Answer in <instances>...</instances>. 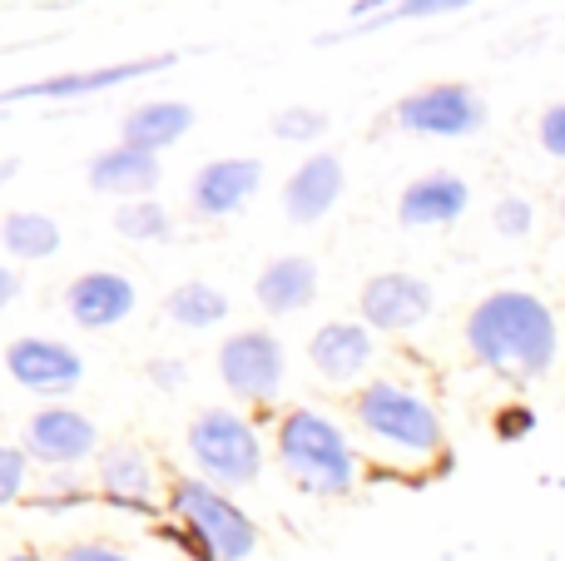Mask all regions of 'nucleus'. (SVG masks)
I'll use <instances>...</instances> for the list:
<instances>
[{"label": "nucleus", "instance_id": "obj_1", "mask_svg": "<svg viewBox=\"0 0 565 561\" xmlns=\"http://www.w3.org/2000/svg\"><path fill=\"white\" fill-rule=\"evenodd\" d=\"M467 353L507 383H541L561 363V318L531 288H491L467 314Z\"/></svg>", "mask_w": 565, "mask_h": 561}, {"label": "nucleus", "instance_id": "obj_2", "mask_svg": "<svg viewBox=\"0 0 565 561\" xmlns=\"http://www.w3.org/2000/svg\"><path fill=\"white\" fill-rule=\"evenodd\" d=\"M352 427H358L362 447L392 473L447 467V423L417 383L367 378L352 398Z\"/></svg>", "mask_w": 565, "mask_h": 561}, {"label": "nucleus", "instance_id": "obj_3", "mask_svg": "<svg viewBox=\"0 0 565 561\" xmlns=\"http://www.w3.org/2000/svg\"><path fill=\"white\" fill-rule=\"evenodd\" d=\"M274 457H278V473L298 493L322 497V502H338V497L358 493V483H362V453L348 437V427L308 403L288 407L278 417Z\"/></svg>", "mask_w": 565, "mask_h": 561}, {"label": "nucleus", "instance_id": "obj_4", "mask_svg": "<svg viewBox=\"0 0 565 561\" xmlns=\"http://www.w3.org/2000/svg\"><path fill=\"white\" fill-rule=\"evenodd\" d=\"M169 527L179 552L194 561H248L258 552V522L234 502V493L204 483V477H174L169 483Z\"/></svg>", "mask_w": 565, "mask_h": 561}, {"label": "nucleus", "instance_id": "obj_5", "mask_svg": "<svg viewBox=\"0 0 565 561\" xmlns=\"http://www.w3.org/2000/svg\"><path fill=\"white\" fill-rule=\"evenodd\" d=\"M184 447L194 457L199 477L224 487V493H244V487H254L264 477V437H258L254 417H244L228 403L199 407L189 417Z\"/></svg>", "mask_w": 565, "mask_h": 561}, {"label": "nucleus", "instance_id": "obj_6", "mask_svg": "<svg viewBox=\"0 0 565 561\" xmlns=\"http://www.w3.org/2000/svg\"><path fill=\"white\" fill-rule=\"evenodd\" d=\"M218 383L228 388V398L238 403H274L288 378V348L274 328H238L218 343L214 353Z\"/></svg>", "mask_w": 565, "mask_h": 561}, {"label": "nucleus", "instance_id": "obj_7", "mask_svg": "<svg viewBox=\"0 0 565 561\" xmlns=\"http://www.w3.org/2000/svg\"><path fill=\"white\" fill-rule=\"evenodd\" d=\"M397 129L422 139H471L487 129L491 109L481 99V89L461 85V80H441V85H422L412 95H402L392 105Z\"/></svg>", "mask_w": 565, "mask_h": 561}, {"label": "nucleus", "instance_id": "obj_8", "mask_svg": "<svg viewBox=\"0 0 565 561\" xmlns=\"http://www.w3.org/2000/svg\"><path fill=\"white\" fill-rule=\"evenodd\" d=\"M431 314H437V288L422 274H407V268H382L358 288V318L372 334H417Z\"/></svg>", "mask_w": 565, "mask_h": 561}, {"label": "nucleus", "instance_id": "obj_9", "mask_svg": "<svg viewBox=\"0 0 565 561\" xmlns=\"http://www.w3.org/2000/svg\"><path fill=\"white\" fill-rule=\"evenodd\" d=\"M20 447H25L30 463L50 467V473H75L79 463L105 453L95 417L70 403H50L40 413H30L25 427H20Z\"/></svg>", "mask_w": 565, "mask_h": 561}, {"label": "nucleus", "instance_id": "obj_10", "mask_svg": "<svg viewBox=\"0 0 565 561\" xmlns=\"http://www.w3.org/2000/svg\"><path fill=\"white\" fill-rule=\"evenodd\" d=\"M6 373L30 398H70L85 383V353L70 348L65 338L20 334L6 343Z\"/></svg>", "mask_w": 565, "mask_h": 561}, {"label": "nucleus", "instance_id": "obj_11", "mask_svg": "<svg viewBox=\"0 0 565 561\" xmlns=\"http://www.w3.org/2000/svg\"><path fill=\"white\" fill-rule=\"evenodd\" d=\"M95 493L119 512H159L169 502L164 473L139 443H109L95 457Z\"/></svg>", "mask_w": 565, "mask_h": 561}, {"label": "nucleus", "instance_id": "obj_12", "mask_svg": "<svg viewBox=\"0 0 565 561\" xmlns=\"http://www.w3.org/2000/svg\"><path fill=\"white\" fill-rule=\"evenodd\" d=\"M377 363V334L362 318H328L308 338V368L328 388H362Z\"/></svg>", "mask_w": 565, "mask_h": 561}, {"label": "nucleus", "instance_id": "obj_13", "mask_svg": "<svg viewBox=\"0 0 565 561\" xmlns=\"http://www.w3.org/2000/svg\"><path fill=\"white\" fill-rule=\"evenodd\" d=\"M258 184H264V165L258 159H209V165L194 169L189 179V214L204 219V224H218V219H234L254 204Z\"/></svg>", "mask_w": 565, "mask_h": 561}, {"label": "nucleus", "instance_id": "obj_14", "mask_svg": "<svg viewBox=\"0 0 565 561\" xmlns=\"http://www.w3.org/2000/svg\"><path fill=\"white\" fill-rule=\"evenodd\" d=\"M139 304L135 278H125L119 268H85L79 278H70L65 288V314L75 328L85 334H105V328H119Z\"/></svg>", "mask_w": 565, "mask_h": 561}, {"label": "nucleus", "instance_id": "obj_15", "mask_svg": "<svg viewBox=\"0 0 565 561\" xmlns=\"http://www.w3.org/2000/svg\"><path fill=\"white\" fill-rule=\"evenodd\" d=\"M471 209V184L457 169H427L407 179L397 194V224L402 229H451Z\"/></svg>", "mask_w": 565, "mask_h": 561}, {"label": "nucleus", "instance_id": "obj_16", "mask_svg": "<svg viewBox=\"0 0 565 561\" xmlns=\"http://www.w3.org/2000/svg\"><path fill=\"white\" fill-rule=\"evenodd\" d=\"M342 189H348V169L338 155H308L288 179H282V214L288 224H322L338 209Z\"/></svg>", "mask_w": 565, "mask_h": 561}, {"label": "nucleus", "instance_id": "obj_17", "mask_svg": "<svg viewBox=\"0 0 565 561\" xmlns=\"http://www.w3.org/2000/svg\"><path fill=\"white\" fill-rule=\"evenodd\" d=\"M159 179H164V165H159V155H149V149H135V145H109L99 149L95 159H89L85 169V184L95 189V194L105 199H154Z\"/></svg>", "mask_w": 565, "mask_h": 561}, {"label": "nucleus", "instance_id": "obj_18", "mask_svg": "<svg viewBox=\"0 0 565 561\" xmlns=\"http://www.w3.org/2000/svg\"><path fill=\"white\" fill-rule=\"evenodd\" d=\"M174 55H149V60H125V65H99V70H75V75H50V80H30V85L6 89V99H85V95H105V89L125 85V80L154 75V70H169Z\"/></svg>", "mask_w": 565, "mask_h": 561}, {"label": "nucleus", "instance_id": "obj_19", "mask_svg": "<svg viewBox=\"0 0 565 561\" xmlns=\"http://www.w3.org/2000/svg\"><path fill=\"white\" fill-rule=\"evenodd\" d=\"M322 294V274L308 254H278L258 268L254 278V298L268 318H288V314H302L312 308Z\"/></svg>", "mask_w": 565, "mask_h": 561}, {"label": "nucleus", "instance_id": "obj_20", "mask_svg": "<svg viewBox=\"0 0 565 561\" xmlns=\"http://www.w3.org/2000/svg\"><path fill=\"white\" fill-rule=\"evenodd\" d=\"M194 119H199L194 105H184V99H145V105L125 109V119H119V145L164 155V149H174L179 139L194 129Z\"/></svg>", "mask_w": 565, "mask_h": 561}, {"label": "nucleus", "instance_id": "obj_21", "mask_svg": "<svg viewBox=\"0 0 565 561\" xmlns=\"http://www.w3.org/2000/svg\"><path fill=\"white\" fill-rule=\"evenodd\" d=\"M60 244H65V234H60V224L45 209H10L0 219V248L15 264H45V258L60 254Z\"/></svg>", "mask_w": 565, "mask_h": 561}, {"label": "nucleus", "instance_id": "obj_22", "mask_svg": "<svg viewBox=\"0 0 565 561\" xmlns=\"http://www.w3.org/2000/svg\"><path fill=\"white\" fill-rule=\"evenodd\" d=\"M234 314L228 294L218 284H204V278H189V284H174L164 294V318L174 328H189V334H209L218 328L224 318Z\"/></svg>", "mask_w": 565, "mask_h": 561}, {"label": "nucleus", "instance_id": "obj_23", "mask_svg": "<svg viewBox=\"0 0 565 561\" xmlns=\"http://www.w3.org/2000/svg\"><path fill=\"white\" fill-rule=\"evenodd\" d=\"M115 234L129 244H169L174 239V214L159 199H125L115 209Z\"/></svg>", "mask_w": 565, "mask_h": 561}, {"label": "nucleus", "instance_id": "obj_24", "mask_svg": "<svg viewBox=\"0 0 565 561\" xmlns=\"http://www.w3.org/2000/svg\"><path fill=\"white\" fill-rule=\"evenodd\" d=\"M328 129H332V119L312 105H288L274 115V139H282V145H312V139H322Z\"/></svg>", "mask_w": 565, "mask_h": 561}, {"label": "nucleus", "instance_id": "obj_25", "mask_svg": "<svg viewBox=\"0 0 565 561\" xmlns=\"http://www.w3.org/2000/svg\"><path fill=\"white\" fill-rule=\"evenodd\" d=\"M89 497H95V493L85 487V477H75V473H50L45 487H40V493H30V502H35L40 512H75V507H85Z\"/></svg>", "mask_w": 565, "mask_h": 561}, {"label": "nucleus", "instance_id": "obj_26", "mask_svg": "<svg viewBox=\"0 0 565 561\" xmlns=\"http://www.w3.org/2000/svg\"><path fill=\"white\" fill-rule=\"evenodd\" d=\"M491 229H497L501 239H531V229H536V204L521 194H501L497 204H491Z\"/></svg>", "mask_w": 565, "mask_h": 561}, {"label": "nucleus", "instance_id": "obj_27", "mask_svg": "<svg viewBox=\"0 0 565 561\" xmlns=\"http://www.w3.org/2000/svg\"><path fill=\"white\" fill-rule=\"evenodd\" d=\"M25 493H30V457H25V447L0 443V512H6V507H15Z\"/></svg>", "mask_w": 565, "mask_h": 561}, {"label": "nucleus", "instance_id": "obj_28", "mask_svg": "<svg viewBox=\"0 0 565 561\" xmlns=\"http://www.w3.org/2000/svg\"><path fill=\"white\" fill-rule=\"evenodd\" d=\"M471 0H392V10H382L377 20H362L358 30H377L392 20H431V15H451V10H467Z\"/></svg>", "mask_w": 565, "mask_h": 561}, {"label": "nucleus", "instance_id": "obj_29", "mask_svg": "<svg viewBox=\"0 0 565 561\" xmlns=\"http://www.w3.org/2000/svg\"><path fill=\"white\" fill-rule=\"evenodd\" d=\"M536 407L531 403H501L497 413H491V433L501 437V443H526L531 433H536Z\"/></svg>", "mask_w": 565, "mask_h": 561}, {"label": "nucleus", "instance_id": "obj_30", "mask_svg": "<svg viewBox=\"0 0 565 561\" xmlns=\"http://www.w3.org/2000/svg\"><path fill=\"white\" fill-rule=\"evenodd\" d=\"M536 145L546 149L551 159H561V165H565V99H556V105L541 109V119H536Z\"/></svg>", "mask_w": 565, "mask_h": 561}, {"label": "nucleus", "instance_id": "obj_31", "mask_svg": "<svg viewBox=\"0 0 565 561\" xmlns=\"http://www.w3.org/2000/svg\"><path fill=\"white\" fill-rule=\"evenodd\" d=\"M60 561H135V557L119 552V547H109V542H75V547L60 552Z\"/></svg>", "mask_w": 565, "mask_h": 561}, {"label": "nucleus", "instance_id": "obj_32", "mask_svg": "<svg viewBox=\"0 0 565 561\" xmlns=\"http://www.w3.org/2000/svg\"><path fill=\"white\" fill-rule=\"evenodd\" d=\"M184 378H189V368L179 363V358H154V363H149V383L164 388V393H174Z\"/></svg>", "mask_w": 565, "mask_h": 561}, {"label": "nucleus", "instance_id": "obj_33", "mask_svg": "<svg viewBox=\"0 0 565 561\" xmlns=\"http://www.w3.org/2000/svg\"><path fill=\"white\" fill-rule=\"evenodd\" d=\"M15 298H20V274L6 264V258H0V314H6Z\"/></svg>", "mask_w": 565, "mask_h": 561}, {"label": "nucleus", "instance_id": "obj_34", "mask_svg": "<svg viewBox=\"0 0 565 561\" xmlns=\"http://www.w3.org/2000/svg\"><path fill=\"white\" fill-rule=\"evenodd\" d=\"M15 169H20V165H15V159H0V189H6V184H10V179H15Z\"/></svg>", "mask_w": 565, "mask_h": 561}, {"label": "nucleus", "instance_id": "obj_35", "mask_svg": "<svg viewBox=\"0 0 565 561\" xmlns=\"http://www.w3.org/2000/svg\"><path fill=\"white\" fill-rule=\"evenodd\" d=\"M6 561H45V557H35V552H15V557H6Z\"/></svg>", "mask_w": 565, "mask_h": 561}, {"label": "nucleus", "instance_id": "obj_36", "mask_svg": "<svg viewBox=\"0 0 565 561\" xmlns=\"http://www.w3.org/2000/svg\"><path fill=\"white\" fill-rule=\"evenodd\" d=\"M556 209H561V224H565V194H561V204H556Z\"/></svg>", "mask_w": 565, "mask_h": 561}, {"label": "nucleus", "instance_id": "obj_37", "mask_svg": "<svg viewBox=\"0 0 565 561\" xmlns=\"http://www.w3.org/2000/svg\"><path fill=\"white\" fill-rule=\"evenodd\" d=\"M561 493H565V477H561Z\"/></svg>", "mask_w": 565, "mask_h": 561}]
</instances>
